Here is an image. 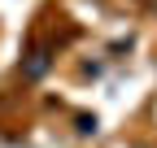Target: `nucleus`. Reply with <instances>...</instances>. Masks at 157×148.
<instances>
[{
    "instance_id": "obj_1",
    "label": "nucleus",
    "mask_w": 157,
    "mask_h": 148,
    "mask_svg": "<svg viewBox=\"0 0 157 148\" xmlns=\"http://www.w3.org/2000/svg\"><path fill=\"white\" fill-rule=\"evenodd\" d=\"M48 65H52V48H48V44H39V48L26 52V61L17 65V74H22L26 83H39V79L48 74Z\"/></svg>"
},
{
    "instance_id": "obj_2",
    "label": "nucleus",
    "mask_w": 157,
    "mask_h": 148,
    "mask_svg": "<svg viewBox=\"0 0 157 148\" xmlns=\"http://www.w3.org/2000/svg\"><path fill=\"white\" fill-rule=\"evenodd\" d=\"M96 126H101V122H96V118H87V113H83V118H78V135H96Z\"/></svg>"
}]
</instances>
